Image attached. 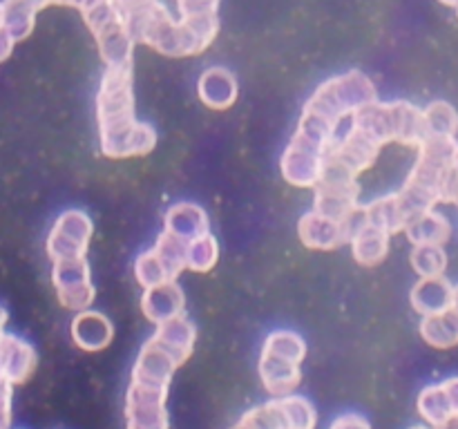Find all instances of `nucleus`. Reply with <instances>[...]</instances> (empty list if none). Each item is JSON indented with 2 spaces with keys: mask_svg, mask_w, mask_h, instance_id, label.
Segmentation results:
<instances>
[{
  "mask_svg": "<svg viewBox=\"0 0 458 429\" xmlns=\"http://www.w3.org/2000/svg\"><path fill=\"white\" fill-rule=\"evenodd\" d=\"M101 150L110 159L143 156L155 150L157 132L134 119L132 65L107 67L97 97Z\"/></svg>",
  "mask_w": 458,
  "mask_h": 429,
  "instance_id": "1",
  "label": "nucleus"
},
{
  "mask_svg": "<svg viewBox=\"0 0 458 429\" xmlns=\"http://www.w3.org/2000/svg\"><path fill=\"white\" fill-rule=\"evenodd\" d=\"M307 344L295 331H273L264 340L259 356V378L273 398L289 396L302 383V362Z\"/></svg>",
  "mask_w": 458,
  "mask_h": 429,
  "instance_id": "2",
  "label": "nucleus"
},
{
  "mask_svg": "<svg viewBox=\"0 0 458 429\" xmlns=\"http://www.w3.org/2000/svg\"><path fill=\"white\" fill-rule=\"evenodd\" d=\"M376 101V88L360 72H347L329 79L316 89L304 105V112L338 130L344 116H353L360 107Z\"/></svg>",
  "mask_w": 458,
  "mask_h": 429,
  "instance_id": "3",
  "label": "nucleus"
},
{
  "mask_svg": "<svg viewBox=\"0 0 458 429\" xmlns=\"http://www.w3.org/2000/svg\"><path fill=\"white\" fill-rule=\"evenodd\" d=\"M83 18L98 43V52L107 67L132 65L134 38L125 27L123 13L112 0H89L83 9Z\"/></svg>",
  "mask_w": 458,
  "mask_h": 429,
  "instance_id": "4",
  "label": "nucleus"
},
{
  "mask_svg": "<svg viewBox=\"0 0 458 429\" xmlns=\"http://www.w3.org/2000/svg\"><path fill=\"white\" fill-rule=\"evenodd\" d=\"M237 425L244 429H316L318 411L309 398L289 393L246 411Z\"/></svg>",
  "mask_w": 458,
  "mask_h": 429,
  "instance_id": "5",
  "label": "nucleus"
},
{
  "mask_svg": "<svg viewBox=\"0 0 458 429\" xmlns=\"http://www.w3.org/2000/svg\"><path fill=\"white\" fill-rule=\"evenodd\" d=\"M168 389L130 380L125 393V429H168Z\"/></svg>",
  "mask_w": 458,
  "mask_h": 429,
  "instance_id": "6",
  "label": "nucleus"
},
{
  "mask_svg": "<svg viewBox=\"0 0 458 429\" xmlns=\"http://www.w3.org/2000/svg\"><path fill=\"white\" fill-rule=\"evenodd\" d=\"M89 237H92V222L83 210H67L56 219L52 235L47 240V253L54 262L85 257Z\"/></svg>",
  "mask_w": 458,
  "mask_h": 429,
  "instance_id": "7",
  "label": "nucleus"
},
{
  "mask_svg": "<svg viewBox=\"0 0 458 429\" xmlns=\"http://www.w3.org/2000/svg\"><path fill=\"white\" fill-rule=\"evenodd\" d=\"M54 286H56L58 299L65 308L85 311L94 299V286L89 282L88 259H65L54 262Z\"/></svg>",
  "mask_w": 458,
  "mask_h": 429,
  "instance_id": "8",
  "label": "nucleus"
},
{
  "mask_svg": "<svg viewBox=\"0 0 458 429\" xmlns=\"http://www.w3.org/2000/svg\"><path fill=\"white\" fill-rule=\"evenodd\" d=\"M182 366V362L168 351L161 342L155 338L146 340V344L139 351L137 362L132 369V380L141 384H150V387H170L174 371Z\"/></svg>",
  "mask_w": 458,
  "mask_h": 429,
  "instance_id": "9",
  "label": "nucleus"
},
{
  "mask_svg": "<svg viewBox=\"0 0 458 429\" xmlns=\"http://www.w3.org/2000/svg\"><path fill=\"white\" fill-rule=\"evenodd\" d=\"M322 170H325V156L298 143H289L282 155V174L293 186L316 188L322 179Z\"/></svg>",
  "mask_w": 458,
  "mask_h": 429,
  "instance_id": "10",
  "label": "nucleus"
},
{
  "mask_svg": "<svg viewBox=\"0 0 458 429\" xmlns=\"http://www.w3.org/2000/svg\"><path fill=\"white\" fill-rule=\"evenodd\" d=\"M36 351L30 342L12 333L0 335V371L12 384H22L34 375Z\"/></svg>",
  "mask_w": 458,
  "mask_h": 429,
  "instance_id": "11",
  "label": "nucleus"
},
{
  "mask_svg": "<svg viewBox=\"0 0 458 429\" xmlns=\"http://www.w3.org/2000/svg\"><path fill=\"white\" fill-rule=\"evenodd\" d=\"M70 333L76 347L88 353H98L112 342V338H114V326H112V322L101 311H89V308H85V311H79V315L72 320Z\"/></svg>",
  "mask_w": 458,
  "mask_h": 429,
  "instance_id": "12",
  "label": "nucleus"
},
{
  "mask_svg": "<svg viewBox=\"0 0 458 429\" xmlns=\"http://www.w3.org/2000/svg\"><path fill=\"white\" fill-rule=\"evenodd\" d=\"M298 232L302 244L313 250H334L349 241V235L343 223L331 217H325V214L316 213V210L300 219Z\"/></svg>",
  "mask_w": 458,
  "mask_h": 429,
  "instance_id": "13",
  "label": "nucleus"
},
{
  "mask_svg": "<svg viewBox=\"0 0 458 429\" xmlns=\"http://www.w3.org/2000/svg\"><path fill=\"white\" fill-rule=\"evenodd\" d=\"M141 311L152 324L173 320L183 313V290L179 289L177 282H165V284L143 289Z\"/></svg>",
  "mask_w": 458,
  "mask_h": 429,
  "instance_id": "14",
  "label": "nucleus"
},
{
  "mask_svg": "<svg viewBox=\"0 0 458 429\" xmlns=\"http://www.w3.org/2000/svg\"><path fill=\"white\" fill-rule=\"evenodd\" d=\"M411 307L419 311L420 315H437V313L445 311L452 307V298H454V284L441 277H420L419 284L411 289Z\"/></svg>",
  "mask_w": 458,
  "mask_h": 429,
  "instance_id": "15",
  "label": "nucleus"
},
{
  "mask_svg": "<svg viewBox=\"0 0 458 429\" xmlns=\"http://www.w3.org/2000/svg\"><path fill=\"white\" fill-rule=\"evenodd\" d=\"M152 338H155L157 342L164 344V347L183 365V362L192 356V351H195L197 331L195 324L182 313V315L173 317V320H165L161 322V324H157V331Z\"/></svg>",
  "mask_w": 458,
  "mask_h": 429,
  "instance_id": "16",
  "label": "nucleus"
},
{
  "mask_svg": "<svg viewBox=\"0 0 458 429\" xmlns=\"http://www.w3.org/2000/svg\"><path fill=\"white\" fill-rule=\"evenodd\" d=\"M199 98L213 110H226L235 103L237 98V83L235 76L224 67H210L199 76L197 85Z\"/></svg>",
  "mask_w": 458,
  "mask_h": 429,
  "instance_id": "17",
  "label": "nucleus"
},
{
  "mask_svg": "<svg viewBox=\"0 0 458 429\" xmlns=\"http://www.w3.org/2000/svg\"><path fill=\"white\" fill-rule=\"evenodd\" d=\"M164 231H170L174 235L183 237V240L192 241L201 235H208V214L197 204L179 201L165 213Z\"/></svg>",
  "mask_w": 458,
  "mask_h": 429,
  "instance_id": "18",
  "label": "nucleus"
},
{
  "mask_svg": "<svg viewBox=\"0 0 458 429\" xmlns=\"http://www.w3.org/2000/svg\"><path fill=\"white\" fill-rule=\"evenodd\" d=\"M405 232L414 246H445L452 235V223L445 214L425 210L407 223Z\"/></svg>",
  "mask_w": 458,
  "mask_h": 429,
  "instance_id": "19",
  "label": "nucleus"
},
{
  "mask_svg": "<svg viewBox=\"0 0 458 429\" xmlns=\"http://www.w3.org/2000/svg\"><path fill=\"white\" fill-rule=\"evenodd\" d=\"M416 409H419L425 425H432L437 429H445L452 420H456L454 407H452V400L443 383L425 387L416 398Z\"/></svg>",
  "mask_w": 458,
  "mask_h": 429,
  "instance_id": "20",
  "label": "nucleus"
},
{
  "mask_svg": "<svg viewBox=\"0 0 458 429\" xmlns=\"http://www.w3.org/2000/svg\"><path fill=\"white\" fill-rule=\"evenodd\" d=\"M367 214H369V223L371 226L380 228V231L394 232L398 231H405L407 223H410V213L407 208L403 206L401 195H387V197H380V199L371 201L367 204Z\"/></svg>",
  "mask_w": 458,
  "mask_h": 429,
  "instance_id": "21",
  "label": "nucleus"
},
{
  "mask_svg": "<svg viewBox=\"0 0 458 429\" xmlns=\"http://www.w3.org/2000/svg\"><path fill=\"white\" fill-rule=\"evenodd\" d=\"M420 338L434 349H452L458 344V311L454 307L428 315L420 322Z\"/></svg>",
  "mask_w": 458,
  "mask_h": 429,
  "instance_id": "22",
  "label": "nucleus"
},
{
  "mask_svg": "<svg viewBox=\"0 0 458 429\" xmlns=\"http://www.w3.org/2000/svg\"><path fill=\"white\" fill-rule=\"evenodd\" d=\"M353 259L360 266H378L385 257H387L389 248V232L380 231L376 226H367L365 231L358 232L352 240Z\"/></svg>",
  "mask_w": 458,
  "mask_h": 429,
  "instance_id": "23",
  "label": "nucleus"
},
{
  "mask_svg": "<svg viewBox=\"0 0 458 429\" xmlns=\"http://www.w3.org/2000/svg\"><path fill=\"white\" fill-rule=\"evenodd\" d=\"M188 246H191V241L174 235V232L170 231H164L159 235V240H157L155 250L161 257V262L165 264V268H168L173 280H177L179 273H182L183 268H188Z\"/></svg>",
  "mask_w": 458,
  "mask_h": 429,
  "instance_id": "24",
  "label": "nucleus"
},
{
  "mask_svg": "<svg viewBox=\"0 0 458 429\" xmlns=\"http://www.w3.org/2000/svg\"><path fill=\"white\" fill-rule=\"evenodd\" d=\"M428 137H447L456 139L458 134V112L447 101H434L423 110Z\"/></svg>",
  "mask_w": 458,
  "mask_h": 429,
  "instance_id": "25",
  "label": "nucleus"
},
{
  "mask_svg": "<svg viewBox=\"0 0 458 429\" xmlns=\"http://www.w3.org/2000/svg\"><path fill=\"white\" fill-rule=\"evenodd\" d=\"M411 266L420 277L445 275L447 253L443 246H414L411 250Z\"/></svg>",
  "mask_w": 458,
  "mask_h": 429,
  "instance_id": "26",
  "label": "nucleus"
},
{
  "mask_svg": "<svg viewBox=\"0 0 458 429\" xmlns=\"http://www.w3.org/2000/svg\"><path fill=\"white\" fill-rule=\"evenodd\" d=\"M134 275H137V282L143 286V289H150V286L165 284V282H174L170 277L168 268L161 262V257L157 255L155 248L146 250L137 257V264H134Z\"/></svg>",
  "mask_w": 458,
  "mask_h": 429,
  "instance_id": "27",
  "label": "nucleus"
},
{
  "mask_svg": "<svg viewBox=\"0 0 458 429\" xmlns=\"http://www.w3.org/2000/svg\"><path fill=\"white\" fill-rule=\"evenodd\" d=\"M219 257V248H217V240L213 235H201L197 240L191 241L188 246V268L197 273H206L217 264Z\"/></svg>",
  "mask_w": 458,
  "mask_h": 429,
  "instance_id": "28",
  "label": "nucleus"
},
{
  "mask_svg": "<svg viewBox=\"0 0 458 429\" xmlns=\"http://www.w3.org/2000/svg\"><path fill=\"white\" fill-rule=\"evenodd\" d=\"M12 389L13 384L0 371V429H9L12 425Z\"/></svg>",
  "mask_w": 458,
  "mask_h": 429,
  "instance_id": "29",
  "label": "nucleus"
},
{
  "mask_svg": "<svg viewBox=\"0 0 458 429\" xmlns=\"http://www.w3.org/2000/svg\"><path fill=\"white\" fill-rule=\"evenodd\" d=\"M329 429H371V423L362 414L347 411V414H340L338 418H334Z\"/></svg>",
  "mask_w": 458,
  "mask_h": 429,
  "instance_id": "30",
  "label": "nucleus"
},
{
  "mask_svg": "<svg viewBox=\"0 0 458 429\" xmlns=\"http://www.w3.org/2000/svg\"><path fill=\"white\" fill-rule=\"evenodd\" d=\"M22 3H25L27 7L34 9V12H38V9L45 7V4H72V7L83 9L89 0H22Z\"/></svg>",
  "mask_w": 458,
  "mask_h": 429,
  "instance_id": "31",
  "label": "nucleus"
},
{
  "mask_svg": "<svg viewBox=\"0 0 458 429\" xmlns=\"http://www.w3.org/2000/svg\"><path fill=\"white\" fill-rule=\"evenodd\" d=\"M443 387H445L447 396H450L452 407H454V416L458 420V375H452V378L443 380Z\"/></svg>",
  "mask_w": 458,
  "mask_h": 429,
  "instance_id": "32",
  "label": "nucleus"
},
{
  "mask_svg": "<svg viewBox=\"0 0 458 429\" xmlns=\"http://www.w3.org/2000/svg\"><path fill=\"white\" fill-rule=\"evenodd\" d=\"M4 320H7V313H4V308H0V335H3V326H4Z\"/></svg>",
  "mask_w": 458,
  "mask_h": 429,
  "instance_id": "33",
  "label": "nucleus"
},
{
  "mask_svg": "<svg viewBox=\"0 0 458 429\" xmlns=\"http://www.w3.org/2000/svg\"><path fill=\"white\" fill-rule=\"evenodd\" d=\"M452 307H454L458 311V284L454 286V298H452Z\"/></svg>",
  "mask_w": 458,
  "mask_h": 429,
  "instance_id": "34",
  "label": "nucleus"
},
{
  "mask_svg": "<svg viewBox=\"0 0 458 429\" xmlns=\"http://www.w3.org/2000/svg\"><path fill=\"white\" fill-rule=\"evenodd\" d=\"M12 3L13 0H0V12H4V9H7Z\"/></svg>",
  "mask_w": 458,
  "mask_h": 429,
  "instance_id": "35",
  "label": "nucleus"
},
{
  "mask_svg": "<svg viewBox=\"0 0 458 429\" xmlns=\"http://www.w3.org/2000/svg\"><path fill=\"white\" fill-rule=\"evenodd\" d=\"M410 429H437V427H432V425H414V427Z\"/></svg>",
  "mask_w": 458,
  "mask_h": 429,
  "instance_id": "36",
  "label": "nucleus"
},
{
  "mask_svg": "<svg viewBox=\"0 0 458 429\" xmlns=\"http://www.w3.org/2000/svg\"><path fill=\"white\" fill-rule=\"evenodd\" d=\"M443 4H450V7H458V0H441Z\"/></svg>",
  "mask_w": 458,
  "mask_h": 429,
  "instance_id": "37",
  "label": "nucleus"
},
{
  "mask_svg": "<svg viewBox=\"0 0 458 429\" xmlns=\"http://www.w3.org/2000/svg\"><path fill=\"white\" fill-rule=\"evenodd\" d=\"M445 429H458V420H452V423L450 425H447V427Z\"/></svg>",
  "mask_w": 458,
  "mask_h": 429,
  "instance_id": "38",
  "label": "nucleus"
},
{
  "mask_svg": "<svg viewBox=\"0 0 458 429\" xmlns=\"http://www.w3.org/2000/svg\"><path fill=\"white\" fill-rule=\"evenodd\" d=\"M231 429H244V427H242V425H237V423H235V425H233Z\"/></svg>",
  "mask_w": 458,
  "mask_h": 429,
  "instance_id": "39",
  "label": "nucleus"
}]
</instances>
